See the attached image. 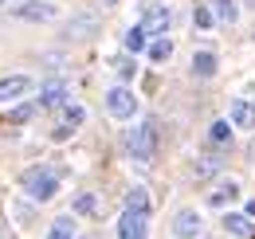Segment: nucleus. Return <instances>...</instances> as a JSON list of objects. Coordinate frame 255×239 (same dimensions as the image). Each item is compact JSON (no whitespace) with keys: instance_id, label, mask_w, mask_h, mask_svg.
I'll return each instance as SVG.
<instances>
[{"instance_id":"21","label":"nucleus","mask_w":255,"mask_h":239,"mask_svg":"<svg viewBox=\"0 0 255 239\" xmlns=\"http://www.w3.org/2000/svg\"><path fill=\"white\" fill-rule=\"evenodd\" d=\"M95 212H98L95 192H79V196H75V216H95Z\"/></svg>"},{"instance_id":"5","label":"nucleus","mask_w":255,"mask_h":239,"mask_svg":"<svg viewBox=\"0 0 255 239\" xmlns=\"http://www.w3.org/2000/svg\"><path fill=\"white\" fill-rule=\"evenodd\" d=\"M118 239H149V216H141V212H122V220H118Z\"/></svg>"},{"instance_id":"20","label":"nucleus","mask_w":255,"mask_h":239,"mask_svg":"<svg viewBox=\"0 0 255 239\" xmlns=\"http://www.w3.org/2000/svg\"><path fill=\"white\" fill-rule=\"evenodd\" d=\"M83 121H87V110H83L79 102H67V106H63V121H59V125H71V129H79Z\"/></svg>"},{"instance_id":"4","label":"nucleus","mask_w":255,"mask_h":239,"mask_svg":"<svg viewBox=\"0 0 255 239\" xmlns=\"http://www.w3.org/2000/svg\"><path fill=\"white\" fill-rule=\"evenodd\" d=\"M12 16H16V20H28V24H47V20L59 16V8H55L51 0H24V4L12 8Z\"/></svg>"},{"instance_id":"7","label":"nucleus","mask_w":255,"mask_h":239,"mask_svg":"<svg viewBox=\"0 0 255 239\" xmlns=\"http://www.w3.org/2000/svg\"><path fill=\"white\" fill-rule=\"evenodd\" d=\"M240 200V180H216L212 184V192H208V208H228V204H236Z\"/></svg>"},{"instance_id":"1","label":"nucleus","mask_w":255,"mask_h":239,"mask_svg":"<svg viewBox=\"0 0 255 239\" xmlns=\"http://www.w3.org/2000/svg\"><path fill=\"white\" fill-rule=\"evenodd\" d=\"M126 153L133 161H153V157H157V121L153 118L137 121L126 133Z\"/></svg>"},{"instance_id":"14","label":"nucleus","mask_w":255,"mask_h":239,"mask_svg":"<svg viewBox=\"0 0 255 239\" xmlns=\"http://www.w3.org/2000/svg\"><path fill=\"white\" fill-rule=\"evenodd\" d=\"M126 51H129V55H141V51H149V31L141 28V24L126 31Z\"/></svg>"},{"instance_id":"10","label":"nucleus","mask_w":255,"mask_h":239,"mask_svg":"<svg viewBox=\"0 0 255 239\" xmlns=\"http://www.w3.org/2000/svg\"><path fill=\"white\" fill-rule=\"evenodd\" d=\"M32 90V79L28 75H8V79H0V102H16V98H24Z\"/></svg>"},{"instance_id":"19","label":"nucleus","mask_w":255,"mask_h":239,"mask_svg":"<svg viewBox=\"0 0 255 239\" xmlns=\"http://www.w3.org/2000/svg\"><path fill=\"white\" fill-rule=\"evenodd\" d=\"M145 55H149L153 63H165L169 55H173V39H165V35H157V39L149 43V51H145Z\"/></svg>"},{"instance_id":"27","label":"nucleus","mask_w":255,"mask_h":239,"mask_svg":"<svg viewBox=\"0 0 255 239\" xmlns=\"http://www.w3.org/2000/svg\"><path fill=\"white\" fill-rule=\"evenodd\" d=\"M71 133H75V129H71V125H55V133H51V137H55V141H67V137H71Z\"/></svg>"},{"instance_id":"15","label":"nucleus","mask_w":255,"mask_h":239,"mask_svg":"<svg viewBox=\"0 0 255 239\" xmlns=\"http://www.w3.org/2000/svg\"><path fill=\"white\" fill-rule=\"evenodd\" d=\"M126 212H141V216H149V192H145L141 184L126 192Z\"/></svg>"},{"instance_id":"2","label":"nucleus","mask_w":255,"mask_h":239,"mask_svg":"<svg viewBox=\"0 0 255 239\" xmlns=\"http://www.w3.org/2000/svg\"><path fill=\"white\" fill-rule=\"evenodd\" d=\"M20 180H24V192H28L32 200H39V204H43V200H51V196L59 192V177H55L51 169H43V165L28 169Z\"/></svg>"},{"instance_id":"17","label":"nucleus","mask_w":255,"mask_h":239,"mask_svg":"<svg viewBox=\"0 0 255 239\" xmlns=\"http://www.w3.org/2000/svg\"><path fill=\"white\" fill-rule=\"evenodd\" d=\"M91 31H98V20L91 12H79V20L67 24V35H91Z\"/></svg>"},{"instance_id":"12","label":"nucleus","mask_w":255,"mask_h":239,"mask_svg":"<svg viewBox=\"0 0 255 239\" xmlns=\"http://www.w3.org/2000/svg\"><path fill=\"white\" fill-rule=\"evenodd\" d=\"M224 232H228V236H252V216H248V212H228V216H224Z\"/></svg>"},{"instance_id":"30","label":"nucleus","mask_w":255,"mask_h":239,"mask_svg":"<svg viewBox=\"0 0 255 239\" xmlns=\"http://www.w3.org/2000/svg\"><path fill=\"white\" fill-rule=\"evenodd\" d=\"M102 4H114V0H102Z\"/></svg>"},{"instance_id":"18","label":"nucleus","mask_w":255,"mask_h":239,"mask_svg":"<svg viewBox=\"0 0 255 239\" xmlns=\"http://www.w3.org/2000/svg\"><path fill=\"white\" fill-rule=\"evenodd\" d=\"M232 129H236V125H232L228 118H224V121H212V129H208V141H212V145H228V141H232Z\"/></svg>"},{"instance_id":"8","label":"nucleus","mask_w":255,"mask_h":239,"mask_svg":"<svg viewBox=\"0 0 255 239\" xmlns=\"http://www.w3.org/2000/svg\"><path fill=\"white\" fill-rule=\"evenodd\" d=\"M169 24H173V8H169V4H153V8L141 16V28L149 31V35H161Z\"/></svg>"},{"instance_id":"13","label":"nucleus","mask_w":255,"mask_h":239,"mask_svg":"<svg viewBox=\"0 0 255 239\" xmlns=\"http://www.w3.org/2000/svg\"><path fill=\"white\" fill-rule=\"evenodd\" d=\"M216 67H220V63H216L212 51H196V55H192V75H196V79H212Z\"/></svg>"},{"instance_id":"22","label":"nucleus","mask_w":255,"mask_h":239,"mask_svg":"<svg viewBox=\"0 0 255 239\" xmlns=\"http://www.w3.org/2000/svg\"><path fill=\"white\" fill-rule=\"evenodd\" d=\"M212 20H216V12H212L208 4H196V8H192V24H196L200 31H208V28H212Z\"/></svg>"},{"instance_id":"6","label":"nucleus","mask_w":255,"mask_h":239,"mask_svg":"<svg viewBox=\"0 0 255 239\" xmlns=\"http://www.w3.org/2000/svg\"><path fill=\"white\" fill-rule=\"evenodd\" d=\"M173 236H177V239H200V236H204L200 212H196V208H185V212H177V220H173Z\"/></svg>"},{"instance_id":"11","label":"nucleus","mask_w":255,"mask_h":239,"mask_svg":"<svg viewBox=\"0 0 255 239\" xmlns=\"http://www.w3.org/2000/svg\"><path fill=\"white\" fill-rule=\"evenodd\" d=\"M43 110H51V106H67V83L63 79H55V83H47V87L39 90V98H35Z\"/></svg>"},{"instance_id":"24","label":"nucleus","mask_w":255,"mask_h":239,"mask_svg":"<svg viewBox=\"0 0 255 239\" xmlns=\"http://www.w3.org/2000/svg\"><path fill=\"white\" fill-rule=\"evenodd\" d=\"M216 169H220L216 157H200V161H196V177H216Z\"/></svg>"},{"instance_id":"23","label":"nucleus","mask_w":255,"mask_h":239,"mask_svg":"<svg viewBox=\"0 0 255 239\" xmlns=\"http://www.w3.org/2000/svg\"><path fill=\"white\" fill-rule=\"evenodd\" d=\"M236 16H240L236 0H216V20H224V24H236Z\"/></svg>"},{"instance_id":"9","label":"nucleus","mask_w":255,"mask_h":239,"mask_svg":"<svg viewBox=\"0 0 255 239\" xmlns=\"http://www.w3.org/2000/svg\"><path fill=\"white\" fill-rule=\"evenodd\" d=\"M228 121L236 129H255V102L252 98H236L232 110H228Z\"/></svg>"},{"instance_id":"16","label":"nucleus","mask_w":255,"mask_h":239,"mask_svg":"<svg viewBox=\"0 0 255 239\" xmlns=\"http://www.w3.org/2000/svg\"><path fill=\"white\" fill-rule=\"evenodd\" d=\"M47 239H75V216H59V220H51Z\"/></svg>"},{"instance_id":"29","label":"nucleus","mask_w":255,"mask_h":239,"mask_svg":"<svg viewBox=\"0 0 255 239\" xmlns=\"http://www.w3.org/2000/svg\"><path fill=\"white\" fill-rule=\"evenodd\" d=\"M248 157H252V165H255V141H252V149H248Z\"/></svg>"},{"instance_id":"28","label":"nucleus","mask_w":255,"mask_h":239,"mask_svg":"<svg viewBox=\"0 0 255 239\" xmlns=\"http://www.w3.org/2000/svg\"><path fill=\"white\" fill-rule=\"evenodd\" d=\"M248 216H255V200H248Z\"/></svg>"},{"instance_id":"3","label":"nucleus","mask_w":255,"mask_h":239,"mask_svg":"<svg viewBox=\"0 0 255 239\" xmlns=\"http://www.w3.org/2000/svg\"><path fill=\"white\" fill-rule=\"evenodd\" d=\"M106 114L118 118V121H129L137 114V94L129 87H110L106 90Z\"/></svg>"},{"instance_id":"25","label":"nucleus","mask_w":255,"mask_h":239,"mask_svg":"<svg viewBox=\"0 0 255 239\" xmlns=\"http://www.w3.org/2000/svg\"><path fill=\"white\" fill-rule=\"evenodd\" d=\"M35 110H39V102H20V106L12 110V121H28Z\"/></svg>"},{"instance_id":"26","label":"nucleus","mask_w":255,"mask_h":239,"mask_svg":"<svg viewBox=\"0 0 255 239\" xmlns=\"http://www.w3.org/2000/svg\"><path fill=\"white\" fill-rule=\"evenodd\" d=\"M114 71H118V79H133V59H114Z\"/></svg>"}]
</instances>
